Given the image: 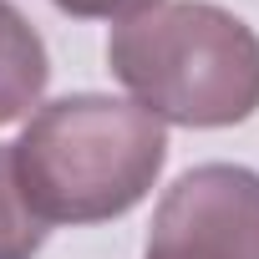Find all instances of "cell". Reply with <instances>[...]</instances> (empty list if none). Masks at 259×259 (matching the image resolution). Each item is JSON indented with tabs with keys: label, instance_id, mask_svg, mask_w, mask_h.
<instances>
[{
	"label": "cell",
	"instance_id": "obj_1",
	"mask_svg": "<svg viewBox=\"0 0 259 259\" xmlns=\"http://www.w3.org/2000/svg\"><path fill=\"white\" fill-rule=\"evenodd\" d=\"M11 148L21 193L46 229L122 219L153 193L168 163L163 122L127 97L97 92L46 102Z\"/></svg>",
	"mask_w": 259,
	"mask_h": 259
},
{
	"label": "cell",
	"instance_id": "obj_2",
	"mask_svg": "<svg viewBox=\"0 0 259 259\" xmlns=\"http://www.w3.org/2000/svg\"><path fill=\"white\" fill-rule=\"evenodd\" d=\"M107 66L158 122L234 127L259 112V36L208 0H158L117 21Z\"/></svg>",
	"mask_w": 259,
	"mask_h": 259
},
{
	"label": "cell",
	"instance_id": "obj_3",
	"mask_svg": "<svg viewBox=\"0 0 259 259\" xmlns=\"http://www.w3.org/2000/svg\"><path fill=\"white\" fill-rule=\"evenodd\" d=\"M143 259H259V173L239 163L188 168L163 193Z\"/></svg>",
	"mask_w": 259,
	"mask_h": 259
},
{
	"label": "cell",
	"instance_id": "obj_4",
	"mask_svg": "<svg viewBox=\"0 0 259 259\" xmlns=\"http://www.w3.org/2000/svg\"><path fill=\"white\" fill-rule=\"evenodd\" d=\"M46 76H51L46 41L11 0H0V122L26 117L41 102Z\"/></svg>",
	"mask_w": 259,
	"mask_h": 259
},
{
	"label": "cell",
	"instance_id": "obj_5",
	"mask_svg": "<svg viewBox=\"0 0 259 259\" xmlns=\"http://www.w3.org/2000/svg\"><path fill=\"white\" fill-rule=\"evenodd\" d=\"M46 244V224L21 193L16 178V148L0 143V259H36Z\"/></svg>",
	"mask_w": 259,
	"mask_h": 259
},
{
	"label": "cell",
	"instance_id": "obj_6",
	"mask_svg": "<svg viewBox=\"0 0 259 259\" xmlns=\"http://www.w3.org/2000/svg\"><path fill=\"white\" fill-rule=\"evenodd\" d=\"M66 16H81V21H127V16H143L153 11L158 0H51Z\"/></svg>",
	"mask_w": 259,
	"mask_h": 259
}]
</instances>
